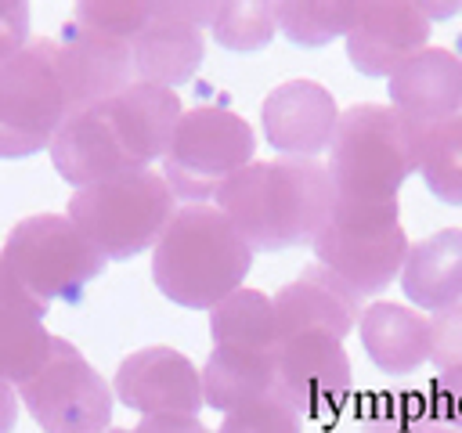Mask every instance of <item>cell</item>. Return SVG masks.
<instances>
[{
    "label": "cell",
    "mask_w": 462,
    "mask_h": 433,
    "mask_svg": "<svg viewBox=\"0 0 462 433\" xmlns=\"http://www.w3.org/2000/svg\"><path fill=\"white\" fill-rule=\"evenodd\" d=\"M253 253L314 242L336 206V188L318 159H253L213 198Z\"/></svg>",
    "instance_id": "6da1fadb"
},
{
    "label": "cell",
    "mask_w": 462,
    "mask_h": 433,
    "mask_svg": "<svg viewBox=\"0 0 462 433\" xmlns=\"http://www.w3.org/2000/svg\"><path fill=\"white\" fill-rule=\"evenodd\" d=\"M253 256L256 253L213 202L177 206L152 249V281L177 307L213 310L224 296L242 289Z\"/></svg>",
    "instance_id": "7a4b0ae2"
},
{
    "label": "cell",
    "mask_w": 462,
    "mask_h": 433,
    "mask_svg": "<svg viewBox=\"0 0 462 433\" xmlns=\"http://www.w3.org/2000/svg\"><path fill=\"white\" fill-rule=\"evenodd\" d=\"M419 137L422 130L390 105L357 101L343 108L325 162L336 198H397L404 180L419 170Z\"/></svg>",
    "instance_id": "3957f363"
},
{
    "label": "cell",
    "mask_w": 462,
    "mask_h": 433,
    "mask_svg": "<svg viewBox=\"0 0 462 433\" xmlns=\"http://www.w3.org/2000/svg\"><path fill=\"white\" fill-rule=\"evenodd\" d=\"M177 213V195L159 170H134L72 191L65 216L105 260H134L155 249Z\"/></svg>",
    "instance_id": "277c9868"
},
{
    "label": "cell",
    "mask_w": 462,
    "mask_h": 433,
    "mask_svg": "<svg viewBox=\"0 0 462 433\" xmlns=\"http://www.w3.org/2000/svg\"><path fill=\"white\" fill-rule=\"evenodd\" d=\"M408 245L411 242L401 227L397 198H336L328 220L310 242L314 260L339 281H346L361 299L383 292L401 278Z\"/></svg>",
    "instance_id": "5b68a950"
},
{
    "label": "cell",
    "mask_w": 462,
    "mask_h": 433,
    "mask_svg": "<svg viewBox=\"0 0 462 433\" xmlns=\"http://www.w3.org/2000/svg\"><path fill=\"white\" fill-rule=\"evenodd\" d=\"M105 263L65 213L22 216L0 249L4 274L43 310L51 303H76L83 289L105 274Z\"/></svg>",
    "instance_id": "8992f818"
},
{
    "label": "cell",
    "mask_w": 462,
    "mask_h": 433,
    "mask_svg": "<svg viewBox=\"0 0 462 433\" xmlns=\"http://www.w3.org/2000/svg\"><path fill=\"white\" fill-rule=\"evenodd\" d=\"M253 152L256 134L238 112L224 105H195L184 108L159 173L177 202L199 206L213 202L217 191L253 162Z\"/></svg>",
    "instance_id": "52a82bcc"
},
{
    "label": "cell",
    "mask_w": 462,
    "mask_h": 433,
    "mask_svg": "<svg viewBox=\"0 0 462 433\" xmlns=\"http://www.w3.org/2000/svg\"><path fill=\"white\" fill-rule=\"evenodd\" d=\"M69 119L65 87L54 69V43L29 40L0 65V159H25L51 148Z\"/></svg>",
    "instance_id": "ba28073f"
},
{
    "label": "cell",
    "mask_w": 462,
    "mask_h": 433,
    "mask_svg": "<svg viewBox=\"0 0 462 433\" xmlns=\"http://www.w3.org/2000/svg\"><path fill=\"white\" fill-rule=\"evenodd\" d=\"M22 408L43 433H108L116 393L105 375L61 336H54L51 361L18 386Z\"/></svg>",
    "instance_id": "9c48e42d"
},
{
    "label": "cell",
    "mask_w": 462,
    "mask_h": 433,
    "mask_svg": "<svg viewBox=\"0 0 462 433\" xmlns=\"http://www.w3.org/2000/svg\"><path fill=\"white\" fill-rule=\"evenodd\" d=\"M354 390V368L343 339L328 332H296L274 350V393L300 419L336 415Z\"/></svg>",
    "instance_id": "30bf717a"
},
{
    "label": "cell",
    "mask_w": 462,
    "mask_h": 433,
    "mask_svg": "<svg viewBox=\"0 0 462 433\" xmlns=\"http://www.w3.org/2000/svg\"><path fill=\"white\" fill-rule=\"evenodd\" d=\"M112 393L137 415H199L206 408L202 368H195L191 357L173 346H144L126 354L112 375Z\"/></svg>",
    "instance_id": "8fae6325"
},
{
    "label": "cell",
    "mask_w": 462,
    "mask_h": 433,
    "mask_svg": "<svg viewBox=\"0 0 462 433\" xmlns=\"http://www.w3.org/2000/svg\"><path fill=\"white\" fill-rule=\"evenodd\" d=\"M54 43V69L65 87L69 115L101 105L134 83V51L123 40L90 32L72 18L61 25Z\"/></svg>",
    "instance_id": "7c38bea8"
},
{
    "label": "cell",
    "mask_w": 462,
    "mask_h": 433,
    "mask_svg": "<svg viewBox=\"0 0 462 433\" xmlns=\"http://www.w3.org/2000/svg\"><path fill=\"white\" fill-rule=\"evenodd\" d=\"M433 25L411 0H365L346 29V58L361 76L390 79L408 58L430 47Z\"/></svg>",
    "instance_id": "4fadbf2b"
},
{
    "label": "cell",
    "mask_w": 462,
    "mask_h": 433,
    "mask_svg": "<svg viewBox=\"0 0 462 433\" xmlns=\"http://www.w3.org/2000/svg\"><path fill=\"white\" fill-rule=\"evenodd\" d=\"M260 126L278 155L318 159L336 137L339 105L318 79H285L263 97Z\"/></svg>",
    "instance_id": "5bb4252c"
},
{
    "label": "cell",
    "mask_w": 462,
    "mask_h": 433,
    "mask_svg": "<svg viewBox=\"0 0 462 433\" xmlns=\"http://www.w3.org/2000/svg\"><path fill=\"white\" fill-rule=\"evenodd\" d=\"M274 318H278V336L289 339L296 332H328L336 339L350 336L361 321V296L339 281L332 271L321 263L303 267L292 281H285L274 296Z\"/></svg>",
    "instance_id": "9a60e30c"
},
{
    "label": "cell",
    "mask_w": 462,
    "mask_h": 433,
    "mask_svg": "<svg viewBox=\"0 0 462 433\" xmlns=\"http://www.w3.org/2000/svg\"><path fill=\"white\" fill-rule=\"evenodd\" d=\"M390 108L411 126L430 130L462 115V58L448 47H426L386 79Z\"/></svg>",
    "instance_id": "2e32d148"
},
{
    "label": "cell",
    "mask_w": 462,
    "mask_h": 433,
    "mask_svg": "<svg viewBox=\"0 0 462 433\" xmlns=\"http://www.w3.org/2000/svg\"><path fill=\"white\" fill-rule=\"evenodd\" d=\"M47 152H51L54 173L65 184H72V191L137 170L130 162V155H126L116 126H112L108 112L101 105H90L83 112H72L61 123V130L54 134V141H51Z\"/></svg>",
    "instance_id": "e0dca14e"
},
{
    "label": "cell",
    "mask_w": 462,
    "mask_h": 433,
    "mask_svg": "<svg viewBox=\"0 0 462 433\" xmlns=\"http://www.w3.org/2000/svg\"><path fill=\"white\" fill-rule=\"evenodd\" d=\"M401 292L415 310L440 314L462 303V227H440L408 245Z\"/></svg>",
    "instance_id": "ac0fdd59"
},
{
    "label": "cell",
    "mask_w": 462,
    "mask_h": 433,
    "mask_svg": "<svg viewBox=\"0 0 462 433\" xmlns=\"http://www.w3.org/2000/svg\"><path fill=\"white\" fill-rule=\"evenodd\" d=\"M357 336L383 375H411L430 361V318L408 303L379 299L365 307Z\"/></svg>",
    "instance_id": "d6986e66"
},
{
    "label": "cell",
    "mask_w": 462,
    "mask_h": 433,
    "mask_svg": "<svg viewBox=\"0 0 462 433\" xmlns=\"http://www.w3.org/2000/svg\"><path fill=\"white\" fill-rule=\"evenodd\" d=\"M134 51V79L137 83H152V87H184L202 58H206V36L199 25L166 18L152 7V22L137 32V40L130 43Z\"/></svg>",
    "instance_id": "ffe728a7"
},
{
    "label": "cell",
    "mask_w": 462,
    "mask_h": 433,
    "mask_svg": "<svg viewBox=\"0 0 462 433\" xmlns=\"http://www.w3.org/2000/svg\"><path fill=\"white\" fill-rule=\"evenodd\" d=\"M43 318L47 310L11 281V292L0 303V379L14 390L51 361L54 336L47 332Z\"/></svg>",
    "instance_id": "44dd1931"
},
{
    "label": "cell",
    "mask_w": 462,
    "mask_h": 433,
    "mask_svg": "<svg viewBox=\"0 0 462 433\" xmlns=\"http://www.w3.org/2000/svg\"><path fill=\"white\" fill-rule=\"evenodd\" d=\"M274 393V354L245 346H213L202 364V397L213 411H235Z\"/></svg>",
    "instance_id": "7402d4cb"
},
{
    "label": "cell",
    "mask_w": 462,
    "mask_h": 433,
    "mask_svg": "<svg viewBox=\"0 0 462 433\" xmlns=\"http://www.w3.org/2000/svg\"><path fill=\"white\" fill-rule=\"evenodd\" d=\"M213 346H245V350H278V318L271 296L260 289H235L209 310Z\"/></svg>",
    "instance_id": "603a6c76"
},
{
    "label": "cell",
    "mask_w": 462,
    "mask_h": 433,
    "mask_svg": "<svg viewBox=\"0 0 462 433\" xmlns=\"http://www.w3.org/2000/svg\"><path fill=\"white\" fill-rule=\"evenodd\" d=\"M415 173L437 202L462 206V115L422 130Z\"/></svg>",
    "instance_id": "cb8c5ba5"
},
{
    "label": "cell",
    "mask_w": 462,
    "mask_h": 433,
    "mask_svg": "<svg viewBox=\"0 0 462 433\" xmlns=\"http://www.w3.org/2000/svg\"><path fill=\"white\" fill-rule=\"evenodd\" d=\"M354 11V0H278L274 22L292 47H328L346 36Z\"/></svg>",
    "instance_id": "d4e9b609"
},
{
    "label": "cell",
    "mask_w": 462,
    "mask_h": 433,
    "mask_svg": "<svg viewBox=\"0 0 462 433\" xmlns=\"http://www.w3.org/2000/svg\"><path fill=\"white\" fill-rule=\"evenodd\" d=\"M209 36L231 54L263 51L278 36L274 4H267V0H227V4L217 7L213 22H209Z\"/></svg>",
    "instance_id": "484cf974"
},
{
    "label": "cell",
    "mask_w": 462,
    "mask_h": 433,
    "mask_svg": "<svg viewBox=\"0 0 462 433\" xmlns=\"http://www.w3.org/2000/svg\"><path fill=\"white\" fill-rule=\"evenodd\" d=\"M361 433H430L433 411L426 390H383L372 393L357 415Z\"/></svg>",
    "instance_id": "4316f807"
},
{
    "label": "cell",
    "mask_w": 462,
    "mask_h": 433,
    "mask_svg": "<svg viewBox=\"0 0 462 433\" xmlns=\"http://www.w3.org/2000/svg\"><path fill=\"white\" fill-rule=\"evenodd\" d=\"M72 22L90 32L134 43L137 32L152 22V4H144V0H79L72 7Z\"/></svg>",
    "instance_id": "83f0119b"
},
{
    "label": "cell",
    "mask_w": 462,
    "mask_h": 433,
    "mask_svg": "<svg viewBox=\"0 0 462 433\" xmlns=\"http://www.w3.org/2000/svg\"><path fill=\"white\" fill-rule=\"evenodd\" d=\"M213 433H303V419L278 393H271L227 411Z\"/></svg>",
    "instance_id": "f1b7e54d"
},
{
    "label": "cell",
    "mask_w": 462,
    "mask_h": 433,
    "mask_svg": "<svg viewBox=\"0 0 462 433\" xmlns=\"http://www.w3.org/2000/svg\"><path fill=\"white\" fill-rule=\"evenodd\" d=\"M430 364L437 372L462 368V303L430 314Z\"/></svg>",
    "instance_id": "f546056e"
},
{
    "label": "cell",
    "mask_w": 462,
    "mask_h": 433,
    "mask_svg": "<svg viewBox=\"0 0 462 433\" xmlns=\"http://www.w3.org/2000/svg\"><path fill=\"white\" fill-rule=\"evenodd\" d=\"M426 401L433 411V426L462 433V368L437 372V379L426 390Z\"/></svg>",
    "instance_id": "4dcf8cb0"
},
{
    "label": "cell",
    "mask_w": 462,
    "mask_h": 433,
    "mask_svg": "<svg viewBox=\"0 0 462 433\" xmlns=\"http://www.w3.org/2000/svg\"><path fill=\"white\" fill-rule=\"evenodd\" d=\"M29 47V4L0 0V65Z\"/></svg>",
    "instance_id": "1f68e13d"
},
{
    "label": "cell",
    "mask_w": 462,
    "mask_h": 433,
    "mask_svg": "<svg viewBox=\"0 0 462 433\" xmlns=\"http://www.w3.org/2000/svg\"><path fill=\"white\" fill-rule=\"evenodd\" d=\"M159 14L166 18H177V22H188V25H199V29H209L220 0H159L152 4Z\"/></svg>",
    "instance_id": "d6a6232c"
},
{
    "label": "cell",
    "mask_w": 462,
    "mask_h": 433,
    "mask_svg": "<svg viewBox=\"0 0 462 433\" xmlns=\"http://www.w3.org/2000/svg\"><path fill=\"white\" fill-rule=\"evenodd\" d=\"M130 433H213L199 415H141Z\"/></svg>",
    "instance_id": "836d02e7"
},
{
    "label": "cell",
    "mask_w": 462,
    "mask_h": 433,
    "mask_svg": "<svg viewBox=\"0 0 462 433\" xmlns=\"http://www.w3.org/2000/svg\"><path fill=\"white\" fill-rule=\"evenodd\" d=\"M18 408H22L18 390L0 379V433H14V426H18Z\"/></svg>",
    "instance_id": "e575fe53"
},
{
    "label": "cell",
    "mask_w": 462,
    "mask_h": 433,
    "mask_svg": "<svg viewBox=\"0 0 462 433\" xmlns=\"http://www.w3.org/2000/svg\"><path fill=\"white\" fill-rule=\"evenodd\" d=\"M419 11H422V18L433 25L437 18L444 22V18H451V14H462V0H455V4H415Z\"/></svg>",
    "instance_id": "d590c367"
},
{
    "label": "cell",
    "mask_w": 462,
    "mask_h": 433,
    "mask_svg": "<svg viewBox=\"0 0 462 433\" xmlns=\"http://www.w3.org/2000/svg\"><path fill=\"white\" fill-rule=\"evenodd\" d=\"M11 292V278L4 274V267H0V303H4V296Z\"/></svg>",
    "instance_id": "8d00e7d4"
},
{
    "label": "cell",
    "mask_w": 462,
    "mask_h": 433,
    "mask_svg": "<svg viewBox=\"0 0 462 433\" xmlns=\"http://www.w3.org/2000/svg\"><path fill=\"white\" fill-rule=\"evenodd\" d=\"M430 433H458V429H440V426H433Z\"/></svg>",
    "instance_id": "74e56055"
},
{
    "label": "cell",
    "mask_w": 462,
    "mask_h": 433,
    "mask_svg": "<svg viewBox=\"0 0 462 433\" xmlns=\"http://www.w3.org/2000/svg\"><path fill=\"white\" fill-rule=\"evenodd\" d=\"M108 433H130V429H108Z\"/></svg>",
    "instance_id": "f35d334b"
}]
</instances>
